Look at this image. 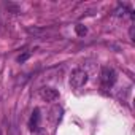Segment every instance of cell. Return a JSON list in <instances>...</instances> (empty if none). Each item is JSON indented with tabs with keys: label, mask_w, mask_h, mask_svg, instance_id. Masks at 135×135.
Masks as SVG:
<instances>
[{
	"label": "cell",
	"mask_w": 135,
	"mask_h": 135,
	"mask_svg": "<svg viewBox=\"0 0 135 135\" xmlns=\"http://www.w3.org/2000/svg\"><path fill=\"white\" fill-rule=\"evenodd\" d=\"M75 30H76V33H78V35H81V37H83V35H86V32H88V29H86L84 26H81V24H78V26L75 27Z\"/></svg>",
	"instance_id": "5b68a950"
},
{
	"label": "cell",
	"mask_w": 135,
	"mask_h": 135,
	"mask_svg": "<svg viewBox=\"0 0 135 135\" xmlns=\"http://www.w3.org/2000/svg\"><path fill=\"white\" fill-rule=\"evenodd\" d=\"M29 56H30V52H24V54H22V56H19V57H18V59H16V60H18V62H21V64H22V62H24V60H26V59H29Z\"/></svg>",
	"instance_id": "52a82bcc"
},
{
	"label": "cell",
	"mask_w": 135,
	"mask_h": 135,
	"mask_svg": "<svg viewBox=\"0 0 135 135\" xmlns=\"http://www.w3.org/2000/svg\"><path fill=\"white\" fill-rule=\"evenodd\" d=\"M32 135H48V132H46L43 127H38L37 130H33V132H32Z\"/></svg>",
	"instance_id": "8992f818"
},
{
	"label": "cell",
	"mask_w": 135,
	"mask_h": 135,
	"mask_svg": "<svg viewBox=\"0 0 135 135\" xmlns=\"http://www.w3.org/2000/svg\"><path fill=\"white\" fill-rule=\"evenodd\" d=\"M130 40H133V26L130 27Z\"/></svg>",
	"instance_id": "ba28073f"
},
{
	"label": "cell",
	"mask_w": 135,
	"mask_h": 135,
	"mask_svg": "<svg viewBox=\"0 0 135 135\" xmlns=\"http://www.w3.org/2000/svg\"><path fill=\"white\" fill-rule=\"evenodd\" d=\"M38 94L45 102H56L59 99V92L56 89H52V88H41Z\"/></svg>",
	"instance_id": "3957f363"
},
{
	"label": "cell",
	"mask_w": 135,
	"mask_h": 135,
	"mask_svg": "<svg viewBox=\"0 0 135 135\" xmlns=\"http://www.w3.org/2000/svg\"><path fill=\"white\" fill-rule=\"evenodd\" d=\"M88 83V73L81 69H75L70 73V86L73 89H80Z\"/></svg>",
	"instance_id": "7a4b0ae2"
},
{
	"label": "cell",
	"mask_w": 135,
	"mask_h": 135,
	"mask_svg": "<svg viewBox=\"0 0 135 135\" xmlns=\"http://www.w3.org/2000/svg\"><path fill=\"white\" fill-rule=\"evenodd\" d=\"M40 121H41V114H40V110L38 108H35L33 111H32V114H30V119H29V129L33 132V130H37L38 127H40Z\"/></svg>",
	"instance_id": "277c9868"
},
{
	"label": "cell",
	"mask_w": 135,
	"mask_h": 135,
	"mask_svg": "<svg viewBox=\"0 0 135 135\" xmlns=\"http://www.w3.org/2000/svg\"><path fill=\"white\" fill-rule=\"evenodd\" d=\"M116 78H118V73L111 67H103L100 70V84L103 88H111L116 83Z\"/></svg>",
	"instance_id": "6da1fadb"
},
{
	"label": "cell",
	"mask_w": 135,
	"mask_h": 135,
	"mask_svg": "<svg viewBox=\"0 0 135 135\" xmlns=\"http://www.w3.org/2000/svg\"><path fill=\"white\" fill-rule=\"evenodd\" d=\"M0 135H2V130H0Z\"/></svg>",
	"instance_id": "9c48e42d"
}]
</instances>
